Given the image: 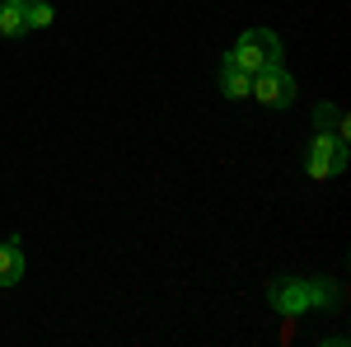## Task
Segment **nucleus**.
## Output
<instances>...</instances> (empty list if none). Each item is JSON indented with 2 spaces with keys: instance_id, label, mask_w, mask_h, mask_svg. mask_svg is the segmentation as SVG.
Wrapping results in <instances>:
<instances>
[{
  "instance_id": "obj_1",
  "label": "nucleus",
  "mask_w": 351,
  "mask_h": 347,
  "mask_svg": "<svg viewBox=\"0 0 351 347\" xmlns=\"http://www.w3.org/2000/svg\"><path fill=\"white\" fill-rule=\"evenodd\" d=\"M225 61L248 71V76H258L267 66H281V43H276V33H267V28H248L239 43L225 52Z\"/></svg>"
},
{
  "instance_id": "obj_2",
  "label": "nucleus",
  "mask_w": 351,
  "mask_h": 347,
  "mask_svg": "<svg viewBox=\"0 0 351 347\" xmlns=\"http://www.w3.org/2000/svg\"><path fill=\"white\" fill-rule=\"evenodd\" d=\"M267 295H271V305H276V315H304L309 305H328V300H332V287H319V282H300V277H286V282H276Z\"/></svg>"
},
{
  "instance_id": "obj_3",
  "label": "nucleus",
  "mask_w": 351,
  "mask_h": 347,
  "mask_svg": "<svg viewBox=\"0 0 351 347\" xmlns=\"http://www.w3.org/2000/svg\"><path fill=\"white\" fill-rule=\"evenodd\" d=\"M347 169V141L337 132H319L309 141V174L314 179H337Z\"/></svg>"
},
{
  "instance_id": "obj_4",
  "label": "nucleus",
  "mask_w": 351,
  "mask_h": 347,
  "mask_svg": "<svg viewBox=\"0 0 351 347\" xmlns=\"http://www.w3.org/2000/svg\"><path fill=\"white\" fill-rule=\"evenodd\" d=\"M253 99L267 104V108H291L295 104V80H291V71H286V66L258 71V76H253Z\"/></svg>"
},
{
  "instance_id": "obj_5",
  "label": "nucleus",
  "mask_w": 351,
  "mask_h": 347,
  "mask_svg": "<svg viewBox=\"0 0 351 347\" xmlns=\"http://www.w3.org/2000/svg\"><path fill=\"white\" fill-rule=\"evenodd\" d=\"M19 277H24V244L0 240V287H14Z\"/></svg>"
},
{
  "instance_id": "obj_6",
  "label": "nucleus",
  "mask_w": 351,
  "mask_h": 347,
  "mask_svg": "<svg viewBox=\"0 0 351 347\" xmlns=\"http://www.w3.org/2000/svg\"><path fill=\"white\" fill-rule=\"evenodd\" d=\"M220 94H225V99H248V94H253V76L225 61V66H220Z\"/></svg>"
},
{
  "instance_id": "obj_7",
  "label": "nucleus",
  "mask_w": 351,
  "mask_h": 347,
  "mask_svg": "<svg viewBox=\"0 0 351 347\" xmlns=\"http://www.w3.org/2000/svg\"><path fill=\"white\" fill-rule=\"evenodd\" d=\"M314 122H319L324 132H337L342 141H347V117H342L332 104H324V99H319V104H314Z\"/></svg>"
},
{
  "instance_id": "obj_8",
  "label": "nucleus",
  "mask_w": 351,
  "mask_h": 347,
  "mask_svg": "<svg viewBox=\"0 0 351 347\" xmlns=\"http://www.w3.org/2000/svg\"><path fill=\"white\" fill-rule=\"evenodd\" d=\"M0 33H5V38H19V33H24V5L0 0Z\"/></svg>"
},
{
  "instance_id": "obj_9",
  "label": "nucleus",
  "mask_w": 351,
  "mask_h": 347,
  "mask_svg": "<svg viewBox=\"0 0 351 347\" xmlns=\"http://www.w3.org/2000/svg\"><path fill=\"white\" fill-rule=\"evenodd\" d=\"M52 5H47V0H24V28H47L52 24Z\"/></svg>"
},
{
  "instance_id": "obj_10",
  "label": "nucleus",
  "mask_w": 351,
  "mask_h": 347,
  "mask_svg": "<svg viewBox=\"0 0 351 347\" xmlns=\"http://www.w3.org/2000/svg\"><path fill=\"white\" fill-rule=\"evenodd\" d=\"M10 5H24V0H10Z\"/></svg>"
}]
</instances>
